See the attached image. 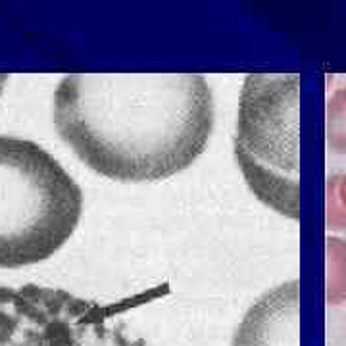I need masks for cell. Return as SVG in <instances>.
Wrapping results in <instances>:
<instances>
[{
	"label": "cell",
	"instance_id": "cell-1",
	"mask_svg": "<svg viewBox=\"0 0 346 346\" xmlns=\"http://www.w3.org/2000/svg\"><path fill=\"white\" fill-rule=\"evenodd\" d=\"M54 127L102 177L162 181L204 152L214 97L198 73H71L54 91Z\"/></svg>",
	"mask_w": 346,
	"mask_h": 346
},
{
	"label": "cell",
	"instance_id": "cell-2",
	"mask_svg": "<svg viewBox=\"0 0 346 346\" xmlns=\"http://www.w3.org/2000/svg\"><path fill=\"white\" fill-rule=\"evenodd\" d=\"M83 214L75 179L41 144L0 135V268L54 256Z\"/></svg>",
	"mask_w": 346,
	"mask_h": 346
},
{
	"label": "cell",
	"instance_id": "cell-3",
	"mask_svg": "<svg viewBox=\"0 0 346 346\" xmlns=\"http://www.w3.org/2000/svg\"><path fill=\"white\" fill-rule=\"evenodd\" d=\"M300 77L250 73L238 104L235 158L250 191L277 214L298 219Z\"/></svg>",
	"mask_w": 346,
	"mask_h": 346
},
{
	"label": "cell",
	"instance_id": "cell-4",
	"mask_svg": "<svg viewBox=\"0 0 346 346\" xmlns=\"http://www.w3.org/2000/svg\"><path fill=\"white\" fill-rule=\"evenodd\" d=\"M119 304L44 285H0V346H150Z\"/></svg>",
	"mask_w": 346,
	"mask_h": 346
},
{
	"label": "cell",
	"instance_id": "cell-5",
	"mask_svg": "<svg viewBox=\"0 0 346 346\" xmlns=\"http://www.w3.org/2000/svg\"><path fill=\"white\" fill-rule=\"evenodd\" d=\"M233 346H300V283L264 292L240 319Z\"/></svg>",
	"mask_w": 346,
	"mask_h": 346
},
{
	"label": "cell",
	"instance_id": "cell-6",
	"mask_svg": "<svg viewBox=\"0 0 346 346\" xmlns=\"http://www.w3.org/2000/svg\"><path fill=\"white\" fill-rule=\"evenodd\" d=\"M6 83H8V75L6 73H0V97H2V91H4Z\"/></svg>",
	"mask_w": 346,
	"mask_h": 346
}]
</instances>
